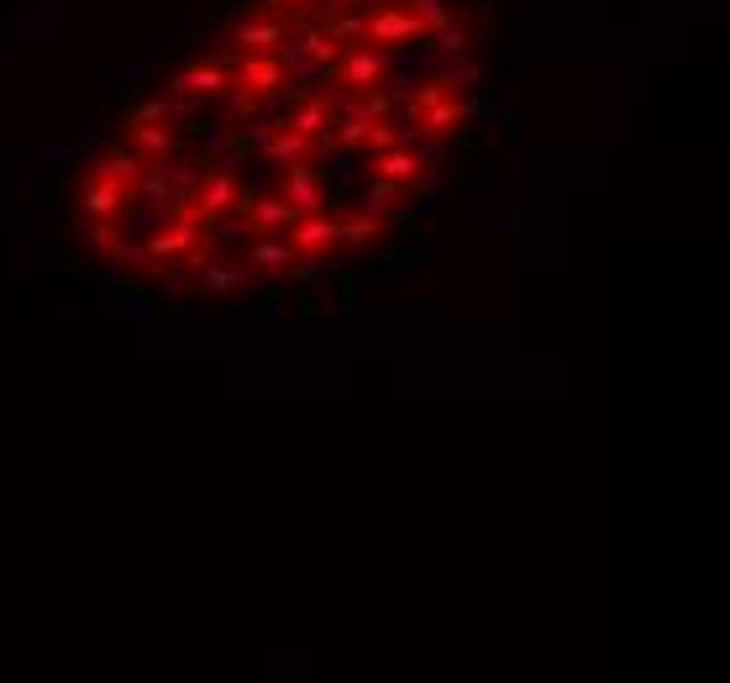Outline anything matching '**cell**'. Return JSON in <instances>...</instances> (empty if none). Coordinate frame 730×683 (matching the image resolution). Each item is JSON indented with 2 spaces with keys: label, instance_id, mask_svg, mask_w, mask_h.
I'll list each match as a JSON object with an SVG mask.
<instances>
[{
  "label": "cell",
  "instance_id": "30",
  "mask_svg": "<svg viewBox=\"0 0 730 683\" xmlns=\"http://www.w3.org/2000/svg\"><path fill=\"white\" fill-rule=\"evenodd\" d=\"M436 37H442L436 48H442V53H453V59H462V53L473 48V37H468V32H462V27H447V32H436Z\"/></svg>",
  "mask_w": 730,
  "mask_h": 683
},
{
  "label": "cell",
  "instance_id": "14",
  "mask_svg": "<svg viewBox=\"0 0 730 683\" xmlns=\"http://www.w3.org/2000/svg\"><path fill=\"white\" fill-rule=\"evenodd\" d=\"M247 284H252V268H221L211 258L206 273L189 284V295H237V290H247Z\"/></svg>",
  "mask_w": 730,
  "mask_h": 683
},
{
  "label": "cell",
  "instance_id": "1",
  "mask_svg": "<svg viewBox=\"0 0 730 683\" xmlns=\"http://www.w3.org/2000/svg\"><path fill=\"white\" fill-rule=\"evenodd\" d=\"M389 63H395V53L389 48H352V53H336V80L352 89H373L384 74H389Z\"/></svg>",
  "mask_w": 730,
  "mask_h": 683
},
{
  "label": "cell",
  "instance_id": "4",
  "mask_svg": "<svg viewBox=\"0 0 730 683\" xmlns=\"http://www.w3.org/2000/svg\"><path fill=\"white\" fill-rule=\"evenodd\" d=\"M363 37H368V42H379V48H395V42H421L426 32H421V22H416L410 11H399V5H379V11L368 16Z\"/></svg>",
  "mask_w": 730,
  "mask_h": 683
},
{
  "label": "cell",
  "instance_id": "18",
  "mask_svg": "<svg viewBox=\"0 0 730 683\" xmlns=\"http://www.w3.org/2000/svg\"><path fill=\"white\" fill-rule=\"evenodd\" d=\"M399 11H410L421 32H447L453 27V11H447V0H395Z\"/></svg>",
  "mask_w": 730,
  "mask_h": 683
},
{
  "label": "cell",
  "instance_id": "24",
  "mask_svg": "<svg viewBox=\"0 0 730 683\" xmlns=\"http://www.w3.org/2000/svg\"><path fill=\"white\" fill-rule=\"evenodd\" d=\"M488 216H484V221H488V227H499V232H516V227H520V206H516V195H494V200H488Z\"/></svg>",
  "mask_w": 730,
  "mask_h": 683
},
{
  "label": "cell",
  "instance_id": "38",
  "mask_svg": "<svg viewBox=\"0 0 730 683\" xmlns=\"http://www.w3.org/2000/svg\"><path fill=\"white\" fill-rule=\"evenodd\" d=\"M279 5H289V11H300V16L310 11V0H279Z\"/></svg>",
  "mask_w": 730,
  "mask_h": 683
},
{
  "label": "cell",
  "instance_id": "13",
  "mask_svg": "<svg viewBox=\"0 0 730 683\" xmlns=\"http://www.w3.org/2000/svg\"><path fill=\"white\" fill-rule=\"evenodd\" d=\"M132 143L148 153L152 163H174L180 158V137L169 126H158V121H132Z\"/></svg>",
  "mask_w": 730,
  "mask_h": 683
},
{
  "label": "cell",
  "instance_id": "39",
  "mask_svg": "<svg viewBox=\"0 0 730 683\" xmlns=\"http://www.w3.org/2000/svg\"><path fill=\"white\" fill-rule=\"evenodd\" d=\"M379 5H395V0H379Z\"/></svg>",
  "mask_w": 730,
  "mask_h": 683
},
{
  "label": "cell",
  "instance_id": "3",
  "mask_svg": "<svg viewBox=\"0 0 730 683\" xmlns=\"http://www.w3.org/2000/svg\"><path fill=\"white\" fill-rule=\"evenodd\" d=\"M232 85L247 89L252 100H263V95H274V89L284 85V63H279L274 53H243L237 69H232Z\"/></svg>",
  "mask_w": 730,
  "mask_h": 683
},
{
  "label": "cell",
  "instance_id": "29",
  "mask_svg": "<svg viewBox=\"0 0 730 683\" xmlns=\"http://www.w3.org/2000/svg\"><path fill=\"white\" fill-rule=\"evenodd\" d=\"M416 158H421V179H436L442 169H447L453 148H447V143H421V153H416Z\"/></svg>",
  "mask_w": 730,
  "mask_h": 683
},
{
  "label": "cell",
  "instance_id": "19",
  "mask_svg": "<svg viewBox=\"0 0 730 683\" xmlns=\"http://www.w3.org/2000/svg\"><path fill=\"white\" fill-rule=\"evenodd\" d=\"M289 258H295V253H289V242L279 237H258L252 242V247H247V268H289Z\"/></svg>",
  "mask_w": 730,
  "mask_h": 683
},
{
  "label": "cell",
  "instance_id": "34",
  "mask_svg": "<svg viewBox=\"0 0 730 683\" xmlns=\"http://www.w3.org/2000/svg\"><path fill=\"white\" fill-rule=\"evenodd\" d=\"M132 121H169V106H163V100H148V106H137Z\"/></svg>",
  "mask_w": 730,
  "mask_h": 683
},
{
  "label": "cell",
  "instance_id": "10",
  "mask_svg": "<svg viewBox=\"0 0 730 683\" xmlns=\"http://www.w3.org/2000/svg\"><path fill=\"white\" fill-rule=\"evenodd\" d=\"M126 200H132L126 190H116V184H106V179H95V174H90V184L79 190V210H85L90 221H116L126 210Z\"/></svg>",
  "mask_w": 730,
  "mask_h": 683
},
{
  "label": "cell",
  "instance_id": "28",
  "mask_svg": "<svg viewBox=\"0 0 730 683\" xmlns=\"http://www.w3.org/2000/svg\"><path fill=\"white\" fill-rule=\"evenodd\" d=\"M132 195H143V200H152V206H174V184H169L163 174H143V184H137Z\"/></svg>",
  "mask_w": 730,
  "mask_h": 683
},
{
  "label": "cell",
  "instance_id": "21",
  "mask_svg": "<svg viewBox=\"0 0 730 683\" xmlns=\"http://www.w3.org/2000/svg\"><path fill=\"white\" fill-rule=\"evenodd\" d=\"M358 200V210H368V216H379V210H389L399 200V184H389V179H368L363 190L352 195Z\"/></svg>",
  "mask_w": 730,
  "mask_h": 683
},
{
  "label": "cell",
  "instance_id": "6",
  "mask_svg": "<svg viewBox=\"0 0 730 683\" xmlns=\"http://www.w3.org/2000/svg\"><path fill=\"white\" fill-rule=\"evenodd\" d=\"M226 32H232V42H243V53H274L279 42L289 37V27L279 16H237Z\"/></svg>",
  "mask_w": 730,
  "mask_h": 683
},
{
  "label": "cell",
  "instance_id": "23",
  "mask_svg": "<svg viewBox=\"0 0 730 683\" xmlns=\"http://www.w3.org/2000/svg\"><path fill=\"white\" fill-rule=\"evenodd\" d=\"M106 264H111V268H148V253H143V242L111 237V247H106Z\"/></svg>",
  "mask_w": 730,
  "mask_h": 683
},
{
  "label": "cell",
  "instance_id": "8",
  "mask_svg": "<svg viewBox=\"0 0 730 683\" xmlns=\"http://www.w3.org/2000/svg\"><path fill=\"white\" fill-rule=\"evenodd\" d=\"M295 216H315V210H326V190L315 184V174L305 169V163H289L284 169V190H279Z\"/></svg>",
  "mask_w": 730,
  "mask_h": 683
},
{
  "label": "cell",
  "instance_id": "36",
  "mask_svg": "<svg viewBox=\"0 0 730 683\" xmlns=\"http://www.w3.org/2000/svg\"><path fill=\"white\" fill-rule=\"evenodd\" d=\"M122 310H126V316H132V321H148V316H152V310H158V305H152V300H126Z\"/></svg>",
  "mask_w": 730,
  "mask_h": 683
},
{
  "label": "cell",
  "instance_id": "2",
  "mask_svg": "<svg viewBox=\"0 0 730 683\" xmlns=\"http://www.w3.org/2000/svg\"><path fill=\"white\" fill-rule=\"evenodd\" d=\"M289 253L295 258H326L336 247V216H295V227H289Z\"/></svg>",
  "mask_w": 730,
  "mask_h": 683
},
{
  "label": "cell",
  "instance_id": "12",
  "mask_svg": "<svg viewBox=\"0 0 730 683\" xmlns=\"http://www.w3.org/2000/svg\"><path fill=\"white\" fill-rule=\"evenodd\" d=\"M389 106H395V95H384V89H352L347 100H336L332 117L342 121H384L389 117Z\"/></svg>",
  "mask_w": 730,
  "mask_h": 683
},
{
  "label": "cell",
  "instance_id": "15",
  "mask_svg": "<svg viewBox=\"0 0 730 683\" xmlns=\"http://www.w3.org/2000/svg\"><path fill=\"white\" fill-rule=\"evenodd\" d=\"M289 132H300V137H310V143H321L326 137V126H332V100H321V95H310V100H300V111L284 121Z\"/></svg>",
  "mask_w": 730,
  "mask_h": 683
},
{
  "label": "cell",
  "instance_id": "22",
  "mask_svg": "<svg viewBox=\"0 0 730 683\" xmlns=\"http://www.w3.org/2000/svg\"><path fill=\"white\" fill-rule=\"evenodd\" d=\"M195 137L206 143V153H211V158H226V153H232V132H226V121H221V117L195 121Z\"/></svg>",
  "mask_w": 730,
  "mask_h": 683
},
{
  "label": "cell",
  "instance_id": "31",
  "mask_svg": "<svg viewBox=\"0 0 730 683\" xmlns=\"http://www.w3.org/2000/svg\"><path fill=\"white\" fill-rule=\"evenodd\" d=\"M368 16H347V22H326V32H332V42H347V37H363Z\"/></svg>",
  "mask_w": 730,
  "mask_h": 683
},
{
  "label": "cell",
  "instance_id": "37",
  "mask_svg": "<svg viewBox=\"0 0 730 683\" xmlns=\"http://www.w3.org/2000/svg\"><path fill=\"white\" fill-rule=\"evenodd\" d=\"M352 0H310V11H326V16H336V11H347Z\"/></svg>",
  "mask_w": 730,
  "mask_h": 683
},
{
  "label": "cell",
  "instance_id": "33",
  "mask_svg": "<svg viewBox=\"0 0 730 683\" xmlns=\"http://www.w3.org/2000/svg\"><path fill=\"white\" fill-rule=\"evenodd\" d=\"M232 111H237V117H258V100H252V95H247V89H232Z\"/></svg>",
  "mask_w": 730,
  "mask_h": 683
},
{
  "label": "cell",
  "instance_id": "35",
  "mask_svg": "<svg viewBox=\"0 0 730 683\" xmlns=\"http://www.w3.org/2000/svg\"><path fill=\"white\" fill-rule=\"evenodd\" d=\"M274 132H279L274 121H252V143H258L263 153H269V143H274Z\"/></svg>",
  "mask_w": 730,
  "mask_h": 683
},
{
  "label": "cell",
  "instance_id": "7",
  "mask_svg": "<svg viewBox=\"0 0 730 683\" xmlns=\"http://www.w3.org/2000/svg\"><path fill=\"white\" fill-rule=\"evenodd\" d=\"M95 179H106V184H116V190H137L143 184V174H148V163L137 158V153H126V148H106L100 158H95V169H90Z\"/></svg>",
  "mask_w": 730,
  "mask_h": 683
},
{
  "label": "cell",
  "instance_id": "9",
  "mask_svg": "<svg viewBox=\"0 0 730 683\" xmlns=\"http://www.w3.org/2000/svg\"><path fill=\"white\" fill-rule=\"evenodd\" d=\"M368 174H373V179H389V184H416V179H421V158H416V148L368 153Z\"/></svg>",
  "mask_w": 730,
  "mask_h": 683
},
{
  "label": "cell",
  "instance_id": "27",
  "mask_svg": "<svg viewBox=\"0 0 730 683\" xmlns=\"http://www.w3.org/2000/svg\"><path fill=\"white\" fill-rule=\"evenodd\" d=\"M289 273H295V284H305V290H321L326 284V264L321 258H289Z\"/></svg>",
  "mask_w": 730,
  "mask_h": 683
},
{
  "label": "cell",
  "instance_id": "17",
  "mask_svg": "<svg viewBox=\"0 0 730 683\" xmlns=\"http://www.w3.org/2000/svg\"><path fill=\"white\" fill-rule=\"evenodd\" d=\"M310 153H315V143L310 137H300V132H289V126H279L274 143H269V163H279V169H289V163H310Z\"/></svg>",
  "mask_w": 730,
  "mask_h": 683
},
{
  "label": "cell",
  "instance_id": "16",
  "mask_svg": "<svg viewBox=\"0 0 730 683\" xmlns=\"http://www.w3.org/2000/svg\"><path fill=\"white\" fill-rule=\"evenodd\" d=\"M426 137H442V132H453V126H462L468 121V106L462 100H436V106H426L421 117H410Z\"/></svg>",
  "mask_w": 730,
  "mask_h": 683
},
{
  "label": "cell",
  "instance_id": "25",
  "mask_svg": "<svg viewBox=\"0 0 730 683\" xmlns=\"http://www.w3.org/2000/svg\"><path fill=\"white\" fill-rule=\"evenodd\" d=\"M206 169H211V163H180V158H174V163H169V184H174V195H189V190H195V184H200V179H206Z\"/></svg>",
  "mask_w": 730,
  "mask_h": 683
},
{
  "label": "cell",
  "instance_id": "32",
  "mask_svg": "<svg viewBox=\"0 0 730 683\" xmlns=\"http://www.w3.org/2000/svg\"><path fill=\"white\" fill-rule=\"evenodd\" d=\"M368 126H373V121H342V132H336V143H342V148H358V143H363V137H368Z\"/></svg>",
  "mask_w": 730,
  "mask_h": 683
},
{
  "label": "cell",
  "instance_id": "20",
  "mask_svg": "<svg viewBox=\"0 0 730 683\" xmlns=\"http://www.w3.org/2000/svg\"><path fill=\"white\" fill-rule=\"evenodd\" d=\"M384 232V221L379 216H368V210H358V216H347V221H336V242H352V247H363V242H373Z\"/></svg>",
  "mask_w": 730,
  "mask_h": 683
},
{
  "label": "cell",
  "instance_id": "5",
  "mask_svg": "<svg viewBox=\"0 0 730 683\" xmlns=\"http://www.w3.org/2000/svg\"><path fill=\"white\" fill-rule=\"evenodd\" d=\"M237 195H243V190H237V179L226 174V169H215V163L206 169V179L189 190V200L200 206V216H206V221H221L226 210L237 206Z\"/></svg>",
  "mask_w": 730,
  "mask_h": 683
},
{
  "label": "cell",
  "instance_id": "26",
  "mask_svg": "<svg viewBox=\"0 0 730 683\" xmlns=\"http://www.w3.org/2000/svg\"><path fill=\"white\" fill-rule=\"evenodd\" d=\"M436 80L453 89V85H479V63L473 59H447L442 69H436Z\"/></svg>",
  "mask_w": 730,
  "mask_h": 683
},
{
  "label": "cell",
  "instance_id": "11",
  "mask_svg": "<svg viewBox=\"0 0 730 683\" xmlns=\"http://www.w3.org/2000/svg\"><path fill=\"white\" fill-rule=\"evenodd\" d=\"M174 85L189 89V95H200V100H211V95H226V89H232V69H226V63H189L184 74H174Z\"/></svg>",
  "mask_w": 730,
  "mask_h": 683
}]
</instances>
